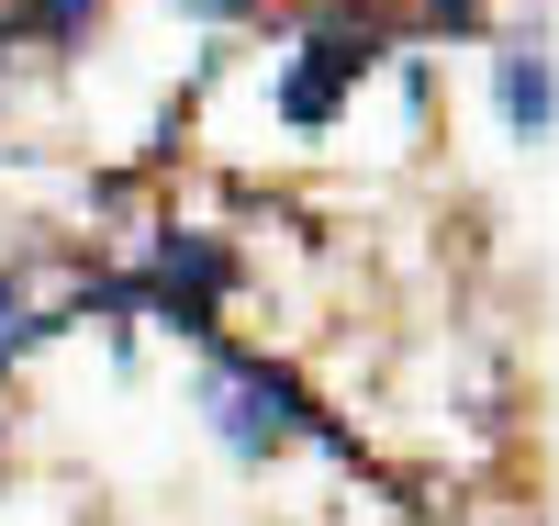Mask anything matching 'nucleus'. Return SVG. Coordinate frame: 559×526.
I'll return each instance as SVG.
<instances>
[{"instance_id": "f257e3e1", "label": "nucleus", "mask_w": 559, "mask_h": 526, "mask_svg": "<svg viewBox=\"0 0 559 526\" xmlns=\"http://www.w3.org/2000/svg\"><path fill=\"white\" fill-rule=\"evenodd\" d=\"M202 414H213V437L236 448V459H269V448L302 425V393H292L280 370H258V359H213V370H202Z\"/></svg>"}, {"instance_id": "f03ea898", "label": "nucleus", "mask_w": 559, "mask_h": 526, "mask_svg": "<svg viewBox=\"0 0 559 526\" xmlns=\"http://www.w3.org/2000/svg\"><path fill=\"white\" fill-rule=\"evenodd\" d=\"M224 280H236V269H224V247H213V235H157L146 303H157V314H179V325H202V314L224 303Z\"/></svg>"}, {"instance_id": "7ed1b4c3", "label": "nucleus", "mask_w": 559, "mask_h": 526, "mask_svg": "<svg viewBox=\"0 0 559 526\" xmlns=\"http://www.w3.org/2000/svg\"><path fill=\"white\" fill-rule=\"evenodd\" d=\"M347 79H369V34L336 23V34H313V45H302V68H292V79H280V113H292V124H324V113L347 102Z\"/></svg>"}, {"instance_id": "20e7f679", "label": "nucleus", "mask_w": 559, "mask_h": 526, "mask_svg": "<svg viewBox=\"0 0 559 526\" xmlns=\"http://www.w3.org/2000/svg\"><path fill=\"white\" fill-rule=\"evenodd\" d=\"M492 90H503V124L537 147V135H548V45H537V34H515V45L492 57Z\"/></svg>"}, {"instance_id": "39448f33", "label": "nucleus", "mask_w": 559, "mask_h": 526, "mask_svg": "<svg viewBox=\"0 0 559 526\" xmlns=\"http://www.w3.org/2000/svg\"><path fill=\"white\" fill-rule=\"evenodd\" d=\"M90 12H102V0H0V23H12V34H90Z\"/></svg>"}, {"instance_id": "423d86ee", "label": "nucleus", "mask_w": 559, "mask_h": 526, "mask_svg": "<svg viewBox=\"0 0 559 526\" xmlns=\"http://www.w3.org/2000/svg\"><path fill=\"white\" fill-rule=\"evenodd\" d=\"M191 12H213V23H236V12H247V0H191Z\"/></svg>"}, {"instance_id": "0eeeda50", "label": "nucleus", "mask_w": 559, "mask_h": 526, "mask_svg": "<svg viewBox=\"0 0 559 526\" xmlns=\"http://www.w3.org/2000/svg\"><path fill=\"white\" fill-rule=\"evenodd\" d=\"M0 348H12V280H0Z\"/></svg>"}]
</instances>
